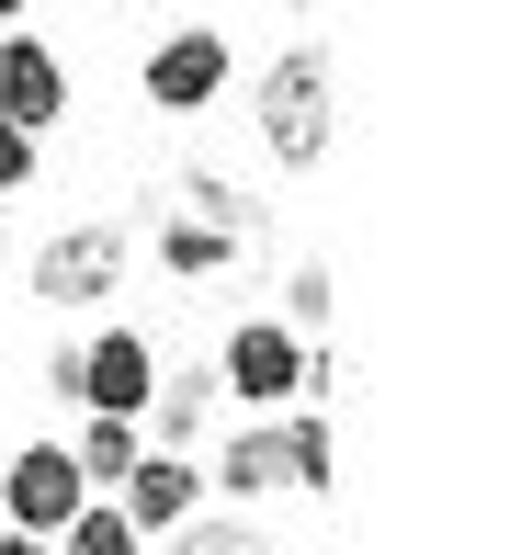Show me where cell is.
<instances>
[{
	"label": "cell",
	"instance_id": "ba28073f",
	"mask_svg": "<svg viewBox=\"0 0 521 555\" xmlns=\"http://www.w3.org/2000/svg\"><path fill=\"white\" fill-rule=\"evenodd\" d=\"M57 114H68V57L12 23V35H0V125L45 147V125H57Z\"/></svg>",
	"mask_w": 521,
	"mask_h": 555
},
{
	"label": "cell",
	"instance_id": "4fadbf2b",
	"mask_svg": "<svg viewBox=\"0 0 521 555\" xmlns=\"http://www.w3.org/2000/svg\"><path fill=\"white\" fill-rule=\"evenodd\" d=\"M170 555H272L261 521H216V511H193L182 533H170Z\"/></svg>",
	"mask_w": 521,
	"mask_h": 555
},
{
	"label": "cell",
	"instance_id": "8992f818",
	"mask_svg": "<svg viewBox=\"0 0 521 555\" xmlns=\"http://www.w3.org/2000/svg\"><path fill=\"white\" fill-rule=\"evenodd\" d=\"M0 511H12V533L57 544L68 521L91 511V488H80V465H68V442H23V453H0Z\"/></svg>",
	"mask_w": 521,
	"mask_h": 555
},
{
	"label": "cell",
	"instance_id": "30bf717a",
	"mask_svg": "<svg viewBox=\"0 0 521 555\" xmlns=\"http://www.w3.org/2000/svg\"><path fill=\"white\" fill-rule=\"evenodd\" d=\"M114 511H126L136 544L147 533H182V521L205 511V465H193V453H136V476L114 488Z\"/></svg>",
	"mask_w": 521,
	"mask_h": 555
},
{
	"label": "cell",
	"instance_id": "5b68a950",
	"mask_svg": "<svg viewBox=\"0 0 521 555\" xmlns=\"http://www.w3.org/2000/svg\"><path fill=\"white\" fill-rule=\"evenodd\" d=\"M216 386L238 397V409H295V397H307V340L284 330V318H238L227 330V351H216Z\"/></svg>",
	"mask_w": 521,
	"mask_h": 555
},
{
	"label": "cell",
	"instance_id": "52a82bcc",
	"mask_svg": "<svg viewBox=\"0 0 521 555\" xmlns=\"http://www.w3.org/2000/svg\"><path fill=\"white\" fill-rule=\"evenodd\" d=\"M136 91H147V114H205V103H227V23H182V35H159V46H147V68H136Z\"/></svg>",
	"mask_w": 521,
	"mask_h": 555
},
{
	"label": "cell",
	"instance_id": "9c48e42d",
	"mask_svg": "<svg viewBox=\"0 0 521 555\" xmlns=\"http://www.w3.org/2000/svg\"><path fill=\"white\" fill-rule=\"evenodd\" d=\"M147 397H159V351L136 330H91L80 340V409L91 420H147Z\"/></svg>",
	"mask_w": 521,
	"mask_h": 555
},
{
	"label": "cell",
	"instance_id": "7a4b0ae2",
	"mask_svg": "<svg viewBox=\"0 0 521 555\" xmlns=\"http://www.w3.org/2000/svg\"><path fill=\"white\" fill-rule=\"evenodd\" d=\"M205 488H227V499L329 488V409H272L250 431H227V465H205Z\"/></svg>",
	"mask_w": 521,
	"mask_h": 555
},
{
	"label": "cell",
	"instance_id": "8fae6325",
	"mask_svg": "<svg viewBox=\"0 0 521 555\" xmlns=\"http://www.w3.org/2000/svg\"><path fill=\"white\" fill-rule=\"evenodd\" d=\"M136 420H80V442H68V465H80V488L91 499H114V488H126V476H136Z\"/></svg>",
	"mask_w": 521,
	"mask_h": 555
},
{
	"label": "cell",
	"instance_id": "9a60e30c",
	"mask_svg": "<svg viewBox=\"0 0 521 555\" xmlns=\"http://www.w3.org/2000/svg\"><path fill=\"white\" fill-rule=\"evenodd\" d=\"M284 330H295V340H329V261L284 272Z\"/></svg>",
	"mask_w": 521,
	"mask_h": 555
},
{
	"label": "cell",
	"instance_id": "6da1fadb",
	"mask_svg": "<svg viewBox=\"0 0 521 555\" xmlns=\"http://www.w3.org/2000/svg\"><path fill=\"white\" fill-rule=\"evenodd\" d=\"M250 249H261V205L238 182H216V170H182L159 227H147V261H159L170 284H227Z\"/></svg>",
	"mask_w": 521,
	"mask_h": 555
},
{
	"label": "cell",
	"instance_id": "7c38bea8",
	"mask_svg": "<svg viewBox=\"0 0 521 555\" xmlns=\"http://www.w3.org/2000/svg\"><path fill=\"white\" fill-rule=\"evenodd\" d=\"M147 420H159V442H147V453H182V442H193V431L216 420V374H159Z\"/></svg>",
	"mask_w": 521,
	"mask_h": 555
},
{
	"label": "cell",
	"instance_id": "277c9868",
	"mask_svg": "<svg viewBox=\"0 0 521 555\" xmlns=\"http://www.w3.org/2000/svg\"><path fill=\"white\" fill-rule=\"evenodd\" d=\"M126 261H136V227L80 216V227H57V238L23 261V284H35L45 307H114V295H126Z\"/></svg>",
	"mask_w": 521,
	"mask_h": 555
},
{
	"label": "cell",
	"instance_id": "e0dca14e",
	"mask_svg": "<svg viewBox=\"0 0 521 555\" xmlns=\"http://www.w3.org/2000/svg\"><path fill=\"white\" fill-rule=\"evenodd\" d=\"M0 555H57V544H35V533H0Z\"/></svg>",
	"mask_w": 521,
	"mask_h": 555
},
{
	"label": "cell",
	"instance_id": "3957f363",
	"mask_svg": "<svg viewBox=\"0 0 521 555\" xmlns=\"http://www.w3.org/2000/svg\"><path fill=\"white\" fill-rule=\"evenodd\" d=\"M329 91H340V80H329V46H284V57L261 68L250 103H261V147H272L284 170H317V159H329V137H340Z\"/></svg>",
	"mask_w": 521,
	"mask_h": 555
},
{
	"label": "cell",
	"instance_id": "2e32d148",
	"mask_svg": "<svg viewBox=\"0 0 521 555\" xmlns=\"http://www.w3.org/2000/svg\"><path fill=\"white\" fill-rule=\"evenodd\" d=\"M23 182H35V137H12V125H0V205H12Z\"/></svg>",
	"mask_w": 521,
	"mask_h": 555
},
{
	"label": "cell",
	"instance_id": "ac0fdd59",
	"mask_svg": "<svg viewBox=\"0 0 521 555\" xmlns=\"http://www.w3.org/2000/svg\"><path fill=\"white\" fill-rule=\"evenodd\" d=\"M23 12H35V0H0V35H12V23H23Z\"/></svg>",
	"mask_w": 521,
	"mask_h": 555
},
{
	"label": "cell",
	"instance_id": "5bb4252c",
	"mask_svg": "<svg viewBox=\"0 0 521 555\" xmlns=\"http://www.w3.org/2000/svg\"><path fill=\"white\" fill-rule=\"evenodd\" d=\"M57 555H147V544L126 533V511H114V499H91V511L57 533Z\"/></svg>",
	"mask_w": 521,
	"mask_h": 555
}]
</instances>
